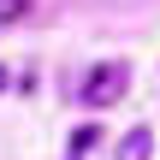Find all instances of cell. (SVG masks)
I'll list each match as a JSON object with an SVG mask.
<instances>
[{"label": "cell", "mask_w": 160, "mask_h": 160, "mask_svg": "<svg viewBox=\"0 0 160 160\" xmlns=\"http://www.w3.org/2000/svg\"><path fill=\"white\" fill-rule=\"evenodd\" d=\"M125 89H131V65L125 59H101L83 77V107H113V101H125Z\"/></svg>", "instance_id": "obj_1"}, {"label": "cell", "mask_w": 160, "mask_h": 160, "mask_svg": "<svg viewBox=\"0 0 160 160\" xmlns=\"http://www.w3.org/2000/svg\"><path fill=\"white\" fill-rule=\"evenodd\" d=\"M148 148H154L148 125H137V131H125V137H119V160H148Z\"/></svg>", "instance_id": "obj_2"}, {"label": "cell", "mask_w": 160, "mask_h": 160, "mask_svg": "<svg viewBox=\"0 0 160 160\" xmlns=\"http://www.w3.org/2000/svg\"><path fill=\"white\" fill-rule=\"evenodd\" d=\"M89 148H95V131H89V125H83V131H77V137H71V160H83V154H89Z\"/></svg>", "instance_id": "obj_3"}, {"label": "cell", "mask_w": 160, "mask_h": 160, "mask_svg": "<svg viewBox=\"0 0 160 160\" xmlns=\"http://www.w3.org/2000/svg\"><path fill=\"white\" fill-rule=\"evenodd\" d=\"M24 6H30V0H0V24H12V18H18Z\"/></svg>", "instance_id": "obj_4"}, {"label": "cell", "mask_w": 160, "mask_h": 160, "mask_svg": "<svg viewBox=\"0 0 160 160\" xmlns=\"http://www.w3.org/2000/svg\"><path fill=\"white\" fill-rule=\"evenodd\" d=\"M6 83H12V71H6V65H0V89H6Z\"/></svg>", "instance_id": "obj_5"}]
</instances>
